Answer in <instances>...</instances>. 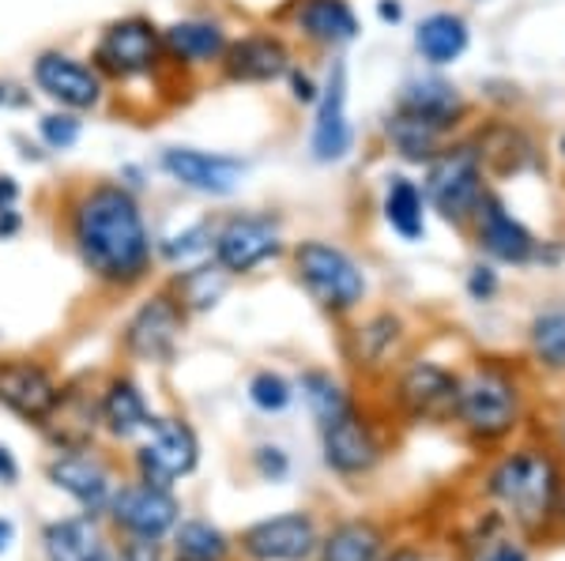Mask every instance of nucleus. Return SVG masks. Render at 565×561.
I'll use <instances>...</instances> for the list:
<instances>
[{
  "label": "nucleus",
  "mask_w": 565,
  "mask_h": 561,
  "mask_svg": "<svg viewBox=\"0 0 565 561\" xmlns=\"http://www.w3.org/2000/svg\"><path fill=\"white\" fill-rule=\"evenodd\" d=\"M53 219L90 283L129 294L154 276V226L148 201L114 174L72 177L57 185Z\"/></svg>",
  "instance_id": "obj_1"
},
{
  "label": "nucleus",
  "mask_w": 565,
  "mask_h": 561,
  "mask_svg": "<svg viewBox=\"0 0 565 561\" xmlns=\"http://www.w3.org/2000/svg\"><path fill=\"white\" fill-rule=\"evenodd\" d=\"M87 61L106 79L117 103H132L136 95L151 90V98H167L174 87H185L170 76L167 53H162V23L151 12H121L98 23L87 45Z\"/></svg>",
  "instance_id": "obj_2"
},
{
  "label": "nucleus",
  "mask_w": 565,
  "mask_h": 561,
  "mask_svg": "<svg viewBox=\"0 0 565 561\" xmlns=\"http://www.w3.org/2000/svg\"><path fill=\"white\" fill-rule=\"evenodd\" d=\"M423 193L430 212L449 226H471L490 193V174L482 166L479 143L471 132H457L423 166Z\"/></svg>",
  "instance_id": "obj_3"
},
{
  "label": "nucleus",
  "mask_w": 565,
  "mask_h": 561,
  "mask_svg": "<svg viewBox=\"0 0 565 561\" xmlns=\"http://www.w3.org/2000/svg\"><path fill=\"white\" fill-rule=\"evenodd\" d=\"M290 271H295L298 287L313 298L317 310L332 316H348L366 302L370 276L362 260L348 246L332 238H302L287 249Z\"/></svg>",
  "instance_id": "obj_4"
},
{
  "label": "nucleus",
  "mask_w": 565,
  "mask_h": 561,
  "mask_svg": "<svg viewBox=\"0 0 565 561\" xmlns=\"http://www.w3.org/2000/svg\"><path fill=\"white\" fill-rule=\"evenodd\" d=\"M287 223L271 207H234L215 215L212 260L231 279L257 276L264 265L287 257Z\"/></svg>",
  "instance_id": "obj_5"
},
{
  "label": "nucleus",
  "mask_w": 565,
  "mask_h": 561,
  "mask_svg": "<svg viewBox=\"0 0 565 561\" xmlns=\"http://www.w3.org/2000/svg\"><path fill=\"white\" fill-rule=\"evenodd\" d=\"M26 84L39 95L42 106L53 110H72L95 117L109 106V87L98 76V68L87 61V53H76L68 45H42L26 61Z\"/></svg>",
  "instance_id": "obj_6"
},
{
  "label": "nucleus",
  "mask_w": 565,
  "mask_h": 561,
  "mask_svg": "<svg viewBox=\"0 0 565 561\" xmlns=\"http://www.w3.org/2000/svg\"><path fill=\"white\" fill-rule=\"evenodd\" d=\"M193 316L185 313V305L178 302L174 291L167 283L154 287L132 305L129 316L121 324V355L132 366H170L181 350V339L189 332Z\"/></svg>",
  "instance_id": "obj_7"
},
{
  "label": "nucleus",
  "mask_w": 565,
  "mask_h": 561,
  "mask_svg": "<svg viewBox=\"0 0 565 561\" xmlns=\"http://www.w3.org/2000/svg\"><path fill=\"white\" fill-rule=\"evenodd\" d=\"M253 162L238 151H212L196 143H162L154 151V174L167 177L196 201H231L245 185Z\"/></svg>",
  "instance_id": "obj_8"
},
{
  "label": "nucleus",
  "mask_w": 565,
  "mask_h": 561,
  "mask_svg": "<svg viewBox=\"0 0 565 561\" xmlns=\"http://www.w3.org/2000/svg\"><path fill=\"white\" fill-rule=\"evenodd\" d=\"M231 39L234 26L212 8H196V12H181L174 20H167L162 23V53H167L170 76L181 79L185 87L215 76Z\"/></svg>",
  "instance_id": "obj_9"
},
{
  "label": "nucleus",
  "mask_w": 565,
  "mask_h": 561,
  "mask_svg": "<svg viewBox=\"0 0 565 561\" xmlns=\"http://www.w3.org/2000/svg\"><path fill=\"white\" fill-rule=\"evenodd\" d=\"M295 61V39L271 23H257L245 26V31H234L223 61H218L215 79L226 87H276L282 84V76H287Z\"/></svg>",
  "instance_id": "obj_10"
},
{
  "label": "nucleus",
  "mask_w": 565,
  "mask_h": 561,
  "mask_svg": "<svg viewBox=\"0 0 565 561\" xmlns=\"http://www.w3.org/2000/svg\"><path fill=\"white\" fill-rule=\"evenodd\" d=\"M351 68H348V57L335 53L328 57V65L321 72V98L309 114V140H306V151L317 166H340L354 155V143H359V132H354V121H351Z\"/></svg>",
  "instance_id": "obj_11"
},
{
  "label": "nucleus",
  "mask_w": 565,
  "mask_h": 561,
  "mask_svg": "<svg viewBox=\"0 0 565 561\" xmlns=\"http://www.w3.org/2000/svg\"><path fill=\"white\" fill-rule=\"evenodd\" d=\"M268 23L287 31L295 45L302 42L313 53H343L362 39V15L354 0H282Z\"/></svg>",
  "instance_id": "obj_12"
},
{
  "label": "nucleus",
  "mask_w": 565,
  "mask_h": 561,
  "mask_svg": "<svg viewBox=\"0 0 565 561\" xmlns=\"http://www.w3.org/2000/svg\"><path fill=\"white\" fill-rule=\"evenodd\" d=\"M490 494L513 509L524 528H540L558 501V467L540 452H513L490 472Z\"/></svg>",
  "instance_id": "obj_13"
},
{
  "label": "nucleus",
  "mask_w": 565,
  "mask_h": 561,
  "mask_svg": "<svg viewBox=\"0 0 565 561\" xmlns=\"http://www.w3.org/2000/svg\"><path fill=\"white\" fill-rule=\"evenodd\" d=\"M516 414H521V392H516V381L505 369L476 366L468 377H460L457 419L476 438L482 441L505 438L516 427Z\"/></svg>",
  "instance_id": "obj_14"
},
{
  "label": "nucleus",
  "mask_w": 565,
  "mask_h": 561,
  "mask_svg": "<svg viewBox=\"0 0 565 561\" xmlns=\"http://www.w3.org/2000/svg\"><path fill=\"white\" fill-rule=\"evenodd\" d=\"M61 388H65V381L53 374L50 362L31 355L0 358V407L20 422H31V427L42 430V422L50 419L61 400Z\"/></svg>",
  "instance_id": "obj_15"
},
{
  "label": "nucleus",
  "mask_w": 565,
  "mask_h": 561,
  "mask_svg": "<svg viewBox=\"0 0 565 561\" xmlns=\"http://www.w3.org/2000/svg\"><path fill=\"white\" fill-rule=\"evenodd\" d=\"M148 441L136 449V464H140V478L151 486H170L181 475H189L200 460V441L193 427L174 414H151Z\"/></svg>",
  "instance_id": "obj_16"
},
{
  "label": "nucleus",
  "mask_w": 565,
  "mask_h": 561,
  "mask_svg": "<svg viewBox=\"0 0 565 561\" xmlns=\"http://www.w3.org/2000/svg\"><path fill=\"white\" fill-rule=\"evenodd\" d=\"M460 377L434 358H415L396 377V403L415 422H449L457 419Z\"/></svg>",
  "instance_id": "obj_17"
},
{
  "label": "nucleus",
  "mask_w": 565,
  "mask_h": 561,
  "mask_svg": "<svg viewBox=\"0 0 565 561\" xmlns=\"http://www.w3.org/2000/svg\"><path fill=\"white\" fill-rule=\"evenodd\" d=\"M471 234H476V246L487 252L490 265H509V268H527L540 260V246L527 226L509 212V204L490 188L487 201L471 219Z\"/></svg>",
  "instance_id": "obj_18"
},
{
  "label": "nucleus",
  "mask_w": 565,
  "mask_h": 561,
  "mask_svg": "<svg viewBox=\"0 0 565 561\" xmlns=\"http://www.w3.org/2000/svg\"><path fill=\"white\" fill-rule=\"evenodd\" d=\"M392 106L423 117V121L441 125V129L452 132V136L460 132V125L468 121V114H471L463 90L452 84L449 76H441L437 68H426V72L407 76L404 84L396 87V95H392Z\"/></svg>",
  "instance_id": "obj_19"
},
{
  "label": "nucleus",
  "mask_w": 565,
  "mask_h": 561,
  "mask_svg": "<svg viewBox=\"0 0 565 561\" xmlns=\"http://www.w3.org/2000/svg\"><path fill=\"white\" fill-rule=\"evenodd\" d=\"M103 430V414H98V392L84 381H65L61 400L53 414L42 422V433L57 452H87L95 433Z\"/></svg>",
  "instance_id": "obj_20"
},
{
  "label": "nucleus",
  "mask_w": 565,
  "mask_h": 561,
  "mask_svg": "<svg viewBox=\"0 0 565 561\" xmlns=\"http://www.w3.org/2000/svg\"><path fill=\"white\" fill-rule=\"evenodd\" d=\"M321 441H324V464L340 475H362L377 464L381 445H377V438H373L366 414L354 403L343 414H335L332 422H324Z\"/></svg>",
  "instance_id": "obj_21"
},
{
  "label": "nucleus",
  "mask_w": 565,
  "mask_h": 561,
  "mask_svg": "<svg viewBox=\"0 0 565 561\" xmlns=\"http://www.w3.org/2000/svg\"><path fill=\"white\" fill-rule=\"evenodd\" d=\"M242 547L257 561H306L321 542L306 513H282V517L253 524L242 536Z\"/></svg>",
  "instance_id": "obj_22"
},
{
  "label": "nucleus",
  "mask_w": 565,
  "mask_h": 561,
  "mask_svg": "<svg viewBox=\"0 0 565 561\" xmlns=\"http://www.w3.org/2000/svg\"><path fill=\"white\" fill-rule=\"evenodd\" d=\"M471 136H476L482 166H487L490 177H521L527 170H543L540 148H535V140L521 125L490 121V125H479Z\"/></svg>",
  "instance_id": "obj_23"
},
{
  "label": "nucleus",
  "mask_w": 565,
  "mask_h": 561,
  "mask_svg": "<svg viewBox=\"0 0 565 561\" xmlns=\"http://www.w3.org/2000/svg\"><path fill=\"white\" fill-rule=\"evenodd\" d=\"M114 520L117 528H125L129 536H143V539H159L167 536L178 524V501L170 497L167 486H121L114 494Z\"/></svg>",
  "instance_id": "obj_24"
},
{
  "label": "nucleus",
  "mask_w": 565,
  "mask_h": 561,
  "mask_svg": "<svg viewBox=\"0 0 565 561\" xmlns=\"http://www.w3.org/2000/svg\"><path fill=\"white\" fill-rule=\"evenodd\" d=\"M412 50L426 68H452L471 50V23L452 8L426 12L412 31Z\"/></svg>",
  "instance_id": "obj_25"
},
{
  "label": "nucleus",
  "mask_w": 565,
  "mask_h": 561,
  "mask_svg": "<svg viewBox=\"0 0 565 561\" xmlns=\"http://www.w3.org/2000/svg\"><path fill=\"white\" fill-rule=\"evenodd\" d=\"M377 212L388 230L396 234L399 241H407V246H418V241L426 238L430 204H426V193H423V185H418V177L404 174V170L388 174L385 185H381Z\"/></svg>",
  "instance_id": "obj_26"
},
{
  "label": "nucleus",
  "mask_w": 565,
  "mask_h": 561,
  "mask_svg": "<svg viewBox=\"0 0 565 561\" xmlns=\"http://www.w3.org/2000/svg\"><path fill=\"white\" fill-rule=\"evenodd\" d=\"M445 140H452V132H445L441 125L423 121V117H415L407 110H396V106L381 117V143H385L388 155L396 162H404V166L423 170L426 162L441 151Z\"/></svg>",
  "instance_id": "obj_27"
},
{
  "label": "nucleus",
  "mask_w": 565,
  "mask_h": 561,
  "mask_svg": "<svg viewBox=\"0 0 565 561\" xmlns=\"http://www.w3.org/2000/svg\"><path fill=\"white\" fill-rule=\"evenodd\" d=\"M98 414H103V430L117 441H132L148 430L151 422V403L143 396V388L129 374L106 377V385L98 388Z\"/></svg>",
  "instance_id": "obj_28"
},
{
  "label": "nucleus",
  "mask_w": 565,
  "mask_h": 561,
  "mask_svg": "<svg viewBox=\"0 0 565 561\" xmlns=\"http://www.w3.org/2000/svg\"><path fill=\"white\" fill-rule=\"evenodd\" d=\"M212 230L215 215H196V219L154 234V260H159V268L178 271L200 265V260H212Z\"/></svg>",
  "instance_id": "obj_29"
},
{
  "label": "nucleus",
  "mask_w": 565,
  "mask_h": 561,
  "mask_svg": "<svg viewBox=\"0 0 565 561\" xmlns=\"http://www.w3.org/2000/svg\"><path fill=\"white\" fill-rule=\"evenodd\" d=\"M234 279L226 276L215 260H200V265H189V268H178L170 271L167 287L174 291V298L185 305L189 316H200V313H212L218 310V302L231 291Z\"/></svg>",
  "instance_id": "obj_30"
},
{
  "label": "nucleus",
  "mask_w": 565,
  "mask_h": 561,
  "mask_svg": "<svg viewBox=\"0 0 565 561\" xmlns=\"http://www.w3.org/2000/svg\"><path fill=\"white\" fill-rule=\"evenodd\" d=\"M50 478L65 494L76 497L87 509H103L109 497V475L98 460H90L87 452H61L50 464Z\"/></svg>",
  "instance_id": "obj_31"
},
{
  "label": "nucleus",
  "mask_w": 565,
  "mask_h": 561,
  "mask_svg": "<svg viewBox=\"0 0 565 561\" xmlns=\"http://www.w3.org/2000/svg\"><path fill=\"white\" fill-rule=\"evenodd\" d=\"M399 343H404V316L388 313V310L373 313L354 328V358H359V366H366V369H381L392 362V355L399 350Z\"/></svg>",
  "instance_id": "obj_32"
},
{
  "label": "nucleus",
  "mask_w": 565,
  "mask_h": 561,
  "mask_svg": "<svg viewBox=\"0 0 565 561\" xmlns=\"http://www.w3.org/2000/svg\"><path fill=\"white\" fill-rule=\"evenodd\" d=\"M45 558L50 561H95L103 554V536H98L90 517H68L53 520L45 528Z\"/></svg>",
  "instance_id": "obj_33"
},
{
  "label": "nucleus",
  "mask_w": 565,
  "mask_h": 561,
  "mask_svg": "<svg viewBox=\"0 0 565 561\" xmlns=\"http://www.w3.org/2000/svg\"><path fill=\"white\" fill-rule=\"evenodd\" d=\"M31 132L42 140V148L50 151L53 159H65L72 151L84 143L87 136V117L84 114H72V110H53V106H42L34 110Z\"/></svg>",
  "instance_id": "obj_34"
},
{
  "label": "nucleus",
  "mask_w": 565,
  "mask_h": 561,
  "mask_svg": "<svg viewBox=\"0 0 565 561\" xmlns=\"http://www.w3.org/2000/svg\"><path fill=\"white\" fill-rule=\"evenodd\" d=\"M527 343H532V355L543 369L565 374V310L562 305L532 316V324H527Z\"/></svg>",
  "instance_id": "obj_35"
},
{
  "label": "nucleus",
  "mask_w": 565,
  "mask_h": 561,
  "mask_svg": "<svg viewBox=\"0 0 565 561\" xmlns=\"http://www.w3.org/2000/svg\"><path fill=\"white\" fill-rule=\"evenodd\" d=\"M381 554V531L366 520L340 524L321 542V561H377Z\"/></svg>",
  "instance_id": "obj_36"
},
{
  "label": "nucleus",
  "mask_w": 565,
  "mask_h": 561,
  "mask_svg": "<svg viewBox=\"0 0 565 561\" xmlns=\"http://www.w3.org/2000/svg\"><path fill=\"white\" fill-rule=\"evenodd\" d=\"M302 400L309 403V411H313V419L321 422V427L351 407L348 388L335 381L328 369H306L302 374Z\"/></svg>",
  "instance_id": "obj_37"
},
{
  "label": "nucleus",
  "mask_w": 565,
  "mask_h": 561,
  "mask_svg": "<svg viewBox=\"0 0 565 561\" xmlns=\"http://www.w3.org/2000/svg\"><path fill=\"white\" fill-rule=\"evenodd\" d=\"M178 561H223L226 558V536L204 520H185L174 536Z\"/></svg>",
  "instance_id": "obj_38"
},
{
  "label": "nucleus",
  "mask_w": 565,
  "mask_h": 561,
  "mask_svg": "<svg viewBox=\"0 0 565 561\" xmlns=\"http://www.w3.org/2000/svg\"><path fill=\"white\" fill-rule=\"evenodd\" d=\"M245 392H249V403L264 414H282L295 403V385L282 374H276V369H257V374L249 377Z\"/></svg>",
  "instance_id": "obj_39"
},
{
  "label": "nucleus",
  "mask_w": 565,
  "mask_h": 561,
  "mask_svg": "<svg viewBox=\"0 0 565 561\" xmlns=\"http://www.w3.org/2000/svg\"><path fill=\"white\" fill-rule=\"evenodd\" d=\"M282 90H287L290 106H298V110H313L317 98H321V72H313L306 61H295L287 76H282Z\"/></svg>",
  "instance_id": "obj_40"
},
{
  "label": "nucleus",
  "mask_w": 565,
  "mask_h": 561,
  "mask_svg": "<svg viewBox=\"0 0 565 561\" xmlns=\"http://www.w3.org/2000/svg\"><path fill=\"white\" fill-rule=\"evenodd\" d=\"M8 143H12L15 159H20L23 166H31V170H42V166H50V162H53V155L42 148V140L31 129H15L12 136H8Z\"/></svg>",
  "instance_id": "obj_41"
},
{
  "label": "nucleus",
  "mask_w": 565,
  "mask_h": 561,
  "mask_svg": "<svg viewBox=\"0 0 565 561\" xmlns=\"http://www.w3.org/2000/svg\"><path fill=\"white\" fill-rule=\"evenodd\" d=\"M468 298L471 302H490L498 291H501V276H498V268L490 265H471V271H468Z\"/></svg>",
  "instance_id": "obj_42"
},
{
  "label": "nucleus",
  "mask_w": 565,
  "mask_h": 561,
  "mask_svg": "<svg viewBox=\"0 0 565 561\" xmlns=\"http://www.w3.org/2000/svg\"><path fill=\"white\" fill-rule=\"evenodd\" d=\"M114 177L121 181L125 188H132L136 196H143V201H148V193H151V177H154V166H151V162H140V159H125L121 166L114 170Z\"/></svg>",
  "instance_id": "obj_43"
},
{
  "label": "nucleus",
  "mask_w": 565,
  "mask_h": 561,
  "mask_svg": "<svg viewBox=\"0 0 565 561\" xmlns=\"http://www.w3.org/2000/svg\"><path fill=\"white\" fill-rule=\"evenodd\" d=\"M253 464H257V472L264 475V478H282L287 475V467H290V460H287V452H282L279 445H260L257 452H253Z\"/></svg>",
  "instance_id": "obj_44"
},
{
  "label": "nucleus",
  "mask_w": 565,
  "mask_h": 561,
  "mask_svg": "<svg viewBox=\"0 0 565 561\" xmlns=\"http://www.w3.org/2000/svg\"><path fill=\"white\" fill-rule=\"evenodd\" d=\"M39 110V95L26 79H8V110L4 114H31Z\"/></svg>",
  "instance_id": "obj_45"
},
{
  "label": "nucleus",
  "mask_w": 565,
  "mask_h": 561,
  "mask_svg": "<svg viewBox=\"0 0 565 561\" xmlns=\"http://www.w3.org/2000/svg\"><path fill=\"white\" fill-rule=\"evenodd\" d=\"M23 196H26L23 177L12 174V170H0V212H8V207H23Z\"/></svg>",
  "instance_id": "obj_46"
},
{
  "label": "nucleus",
  "mask_w": 565,
  "mask_h": 561,
  "mask_svg": "<svg viewBox=\"0 0 565 561\" xmlns=\"http://www.w3.org/2000/svg\"><path fill=\"white\" fill-rule=\"evenodd\" d=\"M23 230H26L23 207H8V212H0V246H8V241H20Z\"/></svg>",
  "instance_id": "obj_47"
},
{
  "label": "nucleus",
  "mask_w": 565,
  "mask_h": 561,
  "mask_svg": "<svg viewBox=\"0 0 565 561\" xmlns=\"http://www.w3.org/2000/svg\"><path fill=\"white\" fill-rule=\"evenodd\" d=\"M121 561H162L159 542H154V539H143V536H132L129 542H125Z\"/></svg>",
  "instance_id": "obj_48"
},
{
  "label": "nucleus",
  "mask_w": 565,
  "mask_h": 561,
  "mask_svg": "<svg viewBox=\"0 0 565 561\" xmlns=\"http://www.w3.org/2000/svg\"><path fill=\"white\" fill-rule=\"evenodd\" d=\"M373 15L385 26H399L407 20V8H404V0H373Z\"/></svg>",
  "instance_id": "obj_49"
},
{
  "label": "nucleus",
  "mask_w": 565,
  "mask_h": 561,
  "mask_svg": "<svg viewBox=\"0 0 565 561\" xmlns=\"http://www.w3.org/2000/svg\"><path fill=\"white\" fill-rule=\"evenodd\" d=\"M15 478H20V464H15L12 449L0 445V483H15Z\"/></svg>",
  "instance_id": "obj_50"
},
{
  "label": "nucleus",
  "mask_w": 565,
  "mask_h": 561,
  "mask_svg": "<svg viewBox=\"0 0 565 561\" xmlns=\"http://www.w3.org/2000/svg\"><path fill=\"white\" fill-rule=\"evenodd\" d=\"M487 561H527V558L521 547H513V542H498V547L487 554Z\"/></svg>",
  "instance_id": "obj_51"
},
{
  "label": "nucleus",
  "mask_w": 565,
  "mask_h": 561,
  "mask_svg": "<svg viewBox=\"0 0 565 561\" xmlns=\"http://www.w3.org/2000/svg\"><path fill=\"white\" fill-rule=\"evenodd\" d=\"M12 539H15V524L0 517V554H4V550L12 547Z\"/></svg>",
  "instance_id": "obj_52"
},
{
  "label": "nucleus",
  "mask_w": 565,
  "mask_h": 561,
  "mask_svg": "<svg viewBox=\"0 0 565 561\" xmlns=\"http://www.w3.org/2000/svg\"><path fill=\"white\" fill-rule=\"evenodd\" d=\"M388 561H423V558H418L415 550H399V554H392Z\"/></svg>",
  "instance_id": "obj_53"
},
{
  "label": "nucleus",
  "mask_w": 565,
  "mask_h": 561,
  "mask_svg": "<svg viewBox=\"0 0 565 561\" xmlns=\"http://www.w3.org/2000/svg\"><path fill=\"white\" fill-rule=\"evenodd\" d=\"M4 110H8V79L0 76V114H4Z\"/></svg>",
  "instance_id": "obj_54"
},
{
  "label": "nucleus",
  "mask_w": 565,
  "mask_h": 561,
  "mask_svg": "<svg viewBox=\"0 0 565 561\" xmlns=\"http://www.w3.org/2000/svg\"><path fill=\"white\" fill-rule=\"evenodd\" d=\"M558 155L565 159V132H562V140H558Z\"/></svg>",
  "instance_id": "obj_55"
},
{
  "label": "nucleus",
  "mask_w": 565,
  "mask_h": 561,
  "mask_svg": "<svg viewBox=\"0 0 565 561\" xmlns=\"http://www.w3.org/2000/svg\"><path fill=\"white\" fill-rule=\"evenodd\" d=\"M95 561H114V558H109V554H106V550H103V554H98Z\"/></svg>",
  "instance_id": "obj_56"
}]
</instances>
